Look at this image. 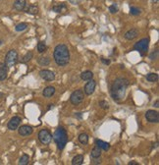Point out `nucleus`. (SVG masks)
<instances>
[{
	"label": "nucleus",
	"instance_id": "nucleus-11",
	"mask_svg": "<svg viewBox=\"0 0 159 165\" xmlns=\"http://www.w3.org/2000/svg\"><path fill=\"white\" fill-rule=\"evenodd\" d=\"M21 121H22V119L19 117V116H14V117H12L11 119H10L8 124H7V127H8L9 130H11V131L16 130V129L19 127Z\"/></svg>",
	"mask_w": 159,
	"mask_h": 165
},
{
	"label": "nucleus",
	"instance_id": "nucleus-32",
	"mask_svg": "<svg viewBox=\"0 0 159 165\" xmlns=\"http://www.w3.org/2000/svg\"><path fill=\"white\" fill-rule=\"evenodd\" d=\"M98 105H99V107H100V108H102V109H105V110L109 108V103L107 101H105V100H101V101H99Z\"/></svg>",
	"mask_w": 159,
	"mask_h": 165
},
{
	"label": "nucleus",
	"instance_id": "nucleus-6",
	"mask_svg": "<svg viewBox=\"0 0 159 165\" xmlns=\"http://www.w3.org/2000/svg\"><path fill=\"white\" fill-rule=\"evenodd\" d=\"M84 94L82 89H77V91L73 92L70 96V101L73 105H79L84 101Z\"/></svg>",
	"mask_w": 159,
	"mask_h": 165
},
{
	"label": "nucleus",
	"instance_id": "nucleus-35",
	"mask_svg": "<svg viewBox=\"0 0 159 165\" xmlns=\"http://www.w3.org/2000/svg\"><path fill=\"white\" fill-rule=\"evenodd\" d=\"M69 1H70V3L73 4V5H78V4L81 3L82 0H69Z\"/></svg>",
	"mask_w": 159,
	"mask_h": 165
},
{
	"label": "nucleus",
	"instance_id": "nucleus-19",
	"mask_svg": "<svg viewBox=\"0 0 159 165\" xmlns=\"http://www.w3.org/2000/svg\"><path fill=\"white\" fill-rule=\"evenodd\" d=\"M100 155H101V148L95 144V146L92 148L91 153V158H97V157H100Z\"/></svg>",
	"mask_w": 159,
	"mask_h": 165
},
{
	"label": "nucleus",
	"instance_id": "nucleus-24",
	"mask_svg": "<svg viewBox=\"0 0 159 165\" xmlns=\"http://www.w3.org/2000/svg\"><path fill=\"white\" fill-rule=\"evenodd\" d=\"M159 77H158V74L156 73H149L147 75V80L148 82H156L158 81Z\"/></svg>",
	"mask_w": 159,
	"mask_h": 165
},
{
	"label": "nucleus",
	"instance_id": "nucleus-39",
	"mask_svg": "<svg viewBox=\"0 0 159 165\" xmlns=\"http://www.w3.org/2000/svg\"><path fill=\"white\" fill-rule=\"evenodd\" d=\"M76 116L78 117V119H82V113H76Z\"/></svg>",
	"mask_w": 159,
	"mask_h": 165
},
{
	"label": "nucleus",
	"instance_id": "nucleus-16",
	"mask_svg": "<svg viewBox=\"0 0 159 165\" xmlns=\"http://www.w3.org/2000/svg\"><path fill=\"white\" fill-rule=\"evenodd\" d=\"M55 94V87H52V86H49V87H46L42 92V95L44 97H51L52 95H54Z\"/></svg>",
	"mask_w": 159,
	"mask_h": 165
},
{
	"label": "nucleus",
	"instance_id": "nucleus-22",
	"mask_svg": "<svg viewBox=\"0 0 159 165\" xmlns=\"http://www.w3.org/2000/svg\"><path fill=\"white\" fill-rule=\"evenodd\" d=\"M66 7H67L66 6V3H58L52 7V10L56 13H61L63 10L66 9Z\"/></svg>",
	"mask_w": 159,
	"mask_h": 165
},
{
	"label": "nucleus",
	"instance_id": "nucleus-12",
	"mask_svg": "<svg viewBox=\"0 0 159 165\" xmlns=\"http://www.w3.org/2000/svg\"><path fill=\"white\" fill-rule=\"evenodd\" d=\"M32 132H34V129H32V126H29V125H22L21 127L18 129L19 135L23 136V137L32 135Z\"/></svg>",
	"mask_w": 159,
	"mask_h": 165
},
{
	"label": "nucleus",
	"instance_id": "nucleus-10",
	"mask_svg": "<svg viewBox=\"0 0 159 165\" xmlns=\"http://www.w3.org/2000/svg\"><path fill=\"white\" fill-rule=\"evenodd\" d=\"M95 87H96V82L93 81V80H89V81L86 82V86H84V94L86 95H91L95 91Z\"/></svg>",
	"mask_w": 159,
	"mask_h": 165
},
{
	"label": "nucleus",
	"instance_id": "nucleus-36",
	"mask_svg": "<svg viewBox=\"0 0 159 165\" xmlns=\"http://www.w3.org/2000/svg\"><path fill=\"white\" fill-rule=\"evenodd\" d=\"M101 62H102L103 64H105V65H109V64H110V60H109V59L101 58Z\"/></svg>",
	"mask_w": 159,
	"mask_h": 165
},
{
	"label": "nucleus",
	"instance_id": "nucleus-20",
	"mask_svg": "<svg viewBox=\"0 0 159 165\" xmlns=\"http://www.w3.org/2000/svg\"><path fill=\"white\" fill-rule=\"evenodd\" d=\"M93 78V73L91 71H84L81 74V79L83 81H89Z\"/></svg>",
	"mask_w": 159,
	"mask_h": 165
},
{
	"label": "nucleus",
	"instance_id": "nucleus-9",
	"mask_svg": "<svg viewBox=\"0 0 159 165\" xmlns=\"http://www.w3.org/2000/svg\"><path fill=\"white\" fill-rule=\"evenodd\" d=\"M39 76H40V78H42L44 81L52 82L55 80V74L53 73L52 71L46 70V69H43V70L39 71Z\"/></svg>",
	"mask_w": 159,
	"mask_h": 165
},
{
	"label": "nucleus",
	"instance_id": "nucleus-25",
	"mask_svg": "<svg viewBox=\"0 0 159 165\" xmlns=\"http://www.w3.org/2000/svg\"><path fill=\"white\" fill-rule=\"evenodd\" d=\"M37 63L41 66H47L50 63V59L49 57H39L37 59Z\"/></svg>",
	"mask_w": 159,
	"mask_h": 165
},
{
	"label": "nucleus",
	"instance_id": "nucleus-41",
	"mask_svg": "<svg viewBox=\"0 0 159 165\" xmlns=\"http://www.w3.org/2000/svg\"><path fill=\"white\" fill-rule=\"evenodd\" d=\"M2 42H3V41H2V40H0V45L2 44Z\"/></svg>",
	"mask_w": 159,
	"mask_h": 165
},
{
	"label": "nucleus",
	"instance_id": "nucleus-21",
	"mask_svg": "<svg viewBox=\"0 0 159 165\" xmlns=\"http://www.w3.org/2000/svg\"><path fill=\"white\" fill-rule=\"evenodd\" d=\"M84 155L83 154H79V155H76L72 159V164L73 165H81L84 163Z\"/></svg>",
	"mask_w": 159,
	"mask_h": 165
},
{
	"label": "nucleus",
	"instance_id": "nucleus-4",
	"mask_svg": "<svg viewBox=\"0 0 159 165\" xmlns=\"http://www.w3.org/2000/svg\"><path fill=\"white\" fill-rule=\"evenodd\" d=\"M148 46H149V38H142L134 44V49L138 51L140 56H144L148 50Z\"/></svg>",
	"mask_w": 159,
	"mask_h": 165
},
{
	"label": "nucleus",
	"instance_id": "nucleus-30",
	"mask_svg": "<svg viewBox=\"0 0 159 165\" xmlns=\"http://www.w3.org/2000/svg\"><path fill=\"white\" fill-rule=\"evenodd\" d=\"M130 13L133 15V16H138V15H140V13H142V10H140V8H138V7L132 6L130 8Z\"/></svg>",
	"mask_w": 159,
	"mask_h": 165
},
{
	"label": "nucleus",
	"instance_id": "nucleus-13",
	"mask_svg": "<svg viewBox=\"0 0 159 165\" xmlns=\"http://www.w3.org/2000/svg\"><path fill=\"white\" fill-rule=\"evenodd\" d=\"M7 74H8V67L3 62H0V82L4 81L7 78Z\"/></svg>",
	"mask_w": 159,
	"mask_h": 165
},
{
	"label": "nucleus",
	"instance_id": "nucleus-7",
	"mask_svg": "<svg viewBox=\"0 0 159 165\" xmlns=\"http://www.w3.org/2000/svg\"><path fill=\"white\" fill-rule=\"evenodd\" d=\"M38 140L42 144H48L52 141V134L46 129H42L38 132Z\"/></svg>",
	"mask_w": 159,
	"mask_h": 165
},
{
	"label": "nucleus",
	"instance_id": "nucleus-34",
	"mask_svg": "<svg viewBox=\"0 0 159 165\" xmlns=\"http://www.w3.org/2000/svg\"><path fill=\"white\" fill-rule=\"evenodd\" d=\"M101 163V159L99 157L97 158H92V161H91V164H100Z\"/></svg>",
	"mask_w": 159,
	"mask_h": 165
},
{
	"label": "nucleus",
	"instance_id": "nucleus-2",
	"mask_svg": "<svg viewBox=\"0 0 159 165\" xmlns=\"http://www.w3.org/2000/svg\"><path fill=\"white\" fill-rule=\"evenodd\" d=\"M53 57L58 66L68 65L70 62V51L68 49V46L62 43L56 45L53 52Z\"/></svg>",
	"mask_w": 159,
	"mask_h": 165
},
{
	"label": "nucleus",
	"instance_id": "nucleus-29",
	"mask_svg": "<svg viewBox=\"0 0 159 165\" xmlns=\"http://www.w3.org/2000/svg\"><path fill=\"white\" fill-rule=\"evenodd\" d=\"M32 56H34V53L32 52V51H29V52H27L24 55V57L22 59V62L23 63H26V62H29L30 59L32 58Z\"/></svg>",
	"mask_w": 159,
	"mask_h": 165
},
{
	"label": "nucleus",
	"instance_id": "nucleus-5",
	"mask_svg": "<svg viewBox=\"0 0 159 165\" xmlns=\"http://www.w3.org/2000/svg\"><path fill=\"white\" fill-rule=\"evenodd\" d=\"M18 62V52L15 49H11L7 52L6 56H5V64L6 66L10 68L16 65Z\"/></svg>",
	"mask_w": 159,
	"mask_h": 165
},
{
	"label": "nucleus",
	"instance_id": "nucleus-38",
	"mask_svg": "<svg viewBox=\"0 0 159 165\" xmlns=\"http://www.w3.org/2000/svg\"><path fill=\"white\" fill-rule=\"evenodd\" d=\"M128 164H129V165H138V163H137V162H135V161H131Z\"/></svg>",
	"mask_w": 159,
	"mask_h": 165
},
{
	"label": "nucleus",
	"instance_id": "nucleus-40",
	"mask_svg": "<svg viewBox=\"0 0 159 165\" xmlns=\"http://www.w3.org/2000/svg\"><path fill=\"white\" fill-rule=\"evenodd\" d=\"M153 2H158V0H152Z\"/></svg>",
	"mask_w": 159,
	"mask_h": 165
},
{
	"label": "nucleus",
	"instance_id": "nucleus-14",
	"mask_svg": "<svg viewBox=\"0 0 159 165\" xmlns=\"http://www.w3.org/2000/svg\"><path fill=\"white\" fill-rule=\"evenodd\" d=\"M26 6H27V1L26 0H15L13 3V7L16 9L17 11H23Z\"/></svg>",
	"mask_w": 159,
	"mask_h": 165
},
{
	"label": "nucleus",
	"instance_id": "nucleus-37",
	"mask_svg": "<svg viewBox=\"0 0 159 165\" xmlns=\"http://www.w3.org/2000/svg\"><path fill=\"white\" fill-rule=\"evenodd\" d=\"M153 106H154L155 108H158L159 107V101H158V100H156V101L153 103Z\"/></svg>",
	"mask_w": 159,
	"mask_h": 165
},
{
	"label": "nucleus",
	"instance_id": "nucleus-31",
	"mask_svg": "<svg viewBox=\"0 0 159 165\" xmlns=\"http://www.w3.org/2000/svg\"><path fill=\"white\" fill-rule=\"evenodd\" d=\"M118 5L116 3H113L112 5H110L109 6V12L111 13V14H115V13L118 12Z\"/></svg>",
	"mask_w": 159,
	"mask_h": 165
},
{
	"label": "nucleus",
	"instance_id": "nucleus-3",
	"mask_svg": "<svg viewBox=\"0 0 159 165\" xmlns=\"http://www.w3.org/2000/svg\"><path fill=\"white\" fill-rule=\"evenodd\" d=\"M52 139L54 140L58 149L62 150V149H64V148H65L66 144H67V143H68L67 131H66L63 127H58L55 130L54 134H53Z\"/></svg>",
	"mask_w": 159,
	"mask_h": 165
},
{
	"label": "nucleus",
	"instance_id": "nucleus-1",
	"mask_svg": "<svg viewBox=\"0 0 159 165\" xmlns=\"http://www.w3.org/2000/svg\"><path fill=\"white\" fill-rule=\"evenodd\" d=\"M129 85V80L126 78L119 77V78L115 79V81L111 86V89H110V94H111L112 98L115 101H121V100L124 99Z\"/></svg>",
	"mask_w": 159,
	"mask_h": 165
},
{
	"label": "nucleus",
	"instance_id": "nucleus-15",
	"mask_svg": "<svg viewBox=\"0 0 159 165\" xmlns=\"http://www.w3.org/2000/svg\"><path fill=\"white\" fill-rule=\"evenodd\" d=\"M138 35V31L137 29H132V30L128 31V32L125 33L124 37L127 40H135Z\"/></svg>",
	"mask_w": 159,
	"mask_h": 165
},
{
	"label": "nucleus",
	"instance_id": "nucleus-27",
	"mask_svg": "<svg viewBox=\"0 0 159 165\" xmlns=\"http://www.w3.org/2000/svg\"><path fill=\"white\" fill-rule=\"evenodd\" d=\"M28 28H29V25L27 23H20V24H18L16 26L15 30H16V32H23V31L27 30Z\"/></svg>",
	"mask_w": 159,
	"mask_h": 165
},
{
	"label": "nucleus",
	"instance_id": "nucleus-23",
	"mask_svg": "<svg viewBox=\"0 0 159 165\" xmlns=\"http://www.w3.org/2000/svg\"><path fill=\"white\" fill-rule=\"evenodd\" d=\"M79 141L82 144H86L88 143V136L86 133H81L79 135Z\"/></svg>",
	"mask_w": 159,
	"mask_h": 165
},
{
	"label": "nucleus",
	"instance_id": "nucleus-28",
	"mask_svg": "<svg viewBox=\"0 0 159 165\" xmlns=\"http://www.w3.org/2000/svg\"><path fill=\"white\" fill-rule=\"evenodd\" d=\"M30 161V156L28 154H23L19 160V164L20 165H27Z\"/></svg>",
	"mask_w": 159,
	"mask_h": 165
},
{
	"label": "nucleus",
	"instance_id": "nucleus-42",
	"mask_svg": "<svg viewBox=\"0 0 159 165\" xmlns=\"http://www.w3.org/2000/svg\"><path fill=\"white\" fill-rule=\"evenodd\" d=\"M0 96H3V94H0Z\"/></svg>",
	"mask_w": 159,
	"mask_h": 165
},
{
	"label": "nucleus",
	"instance_id": "nucleus-26",
	"mask_svg": "<svg viewBox=\"0 0 159 165\" xmlns=\"http://www.w3.org/2000/svg\"><path fill=\"white\" fill-rule=\"evenodd\" d=\"M46 50H47V46H46L45 42L39 41V42L37 43V51L39 53H43V52H45Z\"/></svg>",
	"mask_w": 159,
	"mask_h": 165
},
{
	"label": "nucleus",
	"instance_id": "nucleus-33",
	"mask_svg": "<svg viewBox=\"0 0 159 165\" xmlns=\"http://www.w3.org/2000/svg\"><path fill=\"white\" fill-rule=\"evenodd\" d=\"M158 57V51L157 50H155L154 52H152L149 55V58H150V60H156Z\"/></svg>",
	"mask_w": 159,
	"mask_h": 165
},
{
	"label": "nucleus",
	"instance_id": "nucleus-17",
	"mask_svg": "<svg viewBox=\"0 0 159 165\" xmlns=\"http://www.w3.org/2000/svg\"><path fill=\"white\" fill-rule=\"evenodd\" d=\"M94 143H95L96 146H98L99 148H100L101 149H103V150L107 151L110 149V144L106 143V141H102V140H98V139H96L95 141H94Z\"/></svg>",
	"mask_w": 159,
	"mask_h": 165
},
{
	"label": "nucleus",
	"instance_id": "nucleus-18",
	"mask_svg": "<svg viewBox=\"0 0 159 165\" xmlns=\"http://www.w3.org/2000/svg\"><path fill=\"white\" fill-rule=\"evenodd\" d=\"M26 7H27V8H25L24 10L28 13V14H30V15H37L38 11H39L38 7L37 5H34V4H30L29 6H26Z\"/></svg>",
	"mask_w": 159,
	"mask_h": 165
},
{
	"label": "nucleus",
	"instance_id": "nucleus-8",
	"mask_svg": "<svg viewBox=\"0 0 159 165\" xmlns=\"http://www.w3.org/2000/svg\"><path fill=\"white\" fill-rule=\"evenodd\" d=\"M145 118L148 122L150 123H158L159 122V114L157 111L152 109L147 110V113H145Z\"/></svg>",
	"mask_w": 159,
	"mask_h": 165
}]
</instances>
